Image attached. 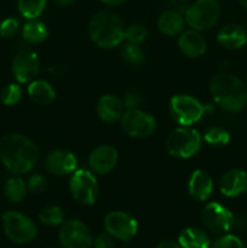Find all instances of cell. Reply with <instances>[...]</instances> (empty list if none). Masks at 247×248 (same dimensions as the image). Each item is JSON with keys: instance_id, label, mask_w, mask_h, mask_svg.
<instances>
[{"instance_id": "1", "label": "cell", "mask_w": 247, "mask_h": 248, "mask_svg": "<svg viewBox=\"0 0 247 248\" xmlns=\"http://www.w3.org/2000/svg\"><path fill=\"white\" fill-rule=\"evenodd\" d=\"M38 159V147L27 136L9 133L0 138V161L12 174L21 176L31 172Z\"/></svg>"}, {"instance_id": "2", "label": "cell", "mask_w": 247, "mask_h": 248, "mask_svg": "<svg viewBox=\"0 0 247 248\" xmlns=\"http://www.w3.org/2000/svg\"><path fill=\"white\" fill-rule=\"evenodd\" d=\"M210 92L213 101L230 113L240 111L247 103L246 85L230 73L216 74L210 81Z\"/></svg>"}, {"instance_id": "3", "label": "cell", "mask_w": 247, "mask_h": 248, "mask_svg": "<svg viewBox=\"0 0 247 248\" xmlns=\"http://www.w3.org/2000/svg\"><path fill=\"white\" fill-rule=\"evenodd\" d=\"M124 24L120 17L111 11H99L89 23V35L92 43L101 48L110 50L121 45L124 36Z\"/></svg>"}, {"instance_id": "4", "label": "cell", "mask_w": 247, "mask_h": 248, "mask_svg": "<svg viewBox=\"0 0 247 248\" xmlns=\"http://www.w3.org/2000/svg\"><path fill=\"white\" fill-rule=\"evenodd\" d=\"M202 147V137L198 130L190 126H181L169 135L166 152L176 159H189Z\"/></svg>"}, {"instance_id": "5", "label": "cell", "mask_w": 247, "mask_h": 248, "mask_svg": "<svg viewBox=\"0 0 247 248\" xmlns=\"http://www.w3.org/2000/svg\"><path fill=\"white\" fill-rule=\"evenodd\" d=\"M219 17L220 5L217 0H195L184 12L185 23L198 31L213 28Z\"/></svg>"}, {"instance_id": "6", "label": "cell", "mask_w": 247, "mask_h": 248, "mask_svg": "<svg viewBox=\"0 0 247 248\" xmlns=\"http://www.w3.org/2000/svg\"><path fill=\"white\" fill-rule=\"evenodd\" d=\"M1 223L5 235L14 244H28L38 235V227L34 220L23 213L7 211L2 215Z\"/></svg>"}, {"instance_id": "7", "label": "cell", "mask_w": 247, "mask_h": 248, "mask_svg": "<svg viewBox=\"0 0 247 248\" xmlns=\"http://www.w3.org/2000/svg\"><path fill=\"white\" fill-rule=\"evenodd\" d=\"M170 114L181 126H191L201 120L207 107L191 94H176L170 99Z\"/></svg>"}, {"instance_id": "8", "label": "cell", "mask_w": 247, "mask_h": 248, "mask_svg": "<svg viewBox=\"0 0 247 248\" xmlns=\"http://www.w3.org/2000/svg\"><path fill=\"white\" fill-rule=\"evenodd\" d=\"M69 191L73 199L81 205H93L99 195V186L92 171L79 169L70 174Z\"/></svg>"}, {"instance_id": "9", "label": "cell", "mask_w": 247, "mask_h": 248, "mask_svg": "<svg viewBox=\"0 0 247 248\" xmlns=\"http://www.w3.org/2000/svg\"><path fill=\"white\" fill-rule=\"evenodd\" d=\"M124 132L132 138H147L156 130V120L142 109H127L120 119Z\"/></svg>"}, {"instance_id": "10", "label": "cell", "mask_w": 247, "mask_h": 248, "mask_svg": "<svg viewBox=\"0 0 247 248\" xmlns=\"http://www.w3.org/2000/svg\"><path fill=\"white\" fill-rule=\"evenodd\" d=\"M58 239L63 248H91L93 246L91 230L79 219L64 220L58 232Z\"/></svg>"}, {"instance_id": "11", "label": "cell", "mask_w": 247, "mask_h": 248, "mask_svg": "<svg viewBox=\"0 0 247 248\" xmlns=\"http://www.w3.org/2000/svg\"><path fill=\"white\" fill-rule=\"evenodd\" d=\"M201 219L206 229L216 235L227 234L235 223L230 210L218 202H208L201 211Z\"/></svg>"}, {"instance_id": "12", "label": "cell", "mask_w": 247, "mask_h": 248, "mask_svg": "<svg viewBox=\"0 0 247 248\" xmlns=\"http://www.w3.org/2000/svg\"><path fill=\"white\" fill-rule=\"evenodd\" d=\"M104 229L107 234L120 241L127 242L137 235L138 223L132 216L121 211H113L104 217Z\"/></svg>"}, {"instance_id": "13", "label": "cell", "mask_w": 247, "mask_h": 248, "mask_svg": "<svg viewBox=\"0 0 247 248\" xmlns=\"http://www.w3.org/2000/svg\"><path fill=\"white\" fill-rule=\"evenodd\" d=\"M40 69L39 56L31 50L19 51L12 60L11 72L18 84H29Z\"/></svg>"}, {"instance_id": "14", "label": "cell", "mask_w": 247, "mask_h": 248, "mask_svg": "<svg viewBox=\"0 0 247 248\" xmlns=\"http://www.w3.org/2000/svg\"><path fill=\"white\" fill-rule=\"evenodd\" d=\"M44 165L48 173L57 177H65L77 171V159L69 150L55 149L46 155Z\"/></svg>"}, {"instance_id": "15", "label": "cell", "mask_w": 247, "mask_h": 248, "mask_svg": "<svg viewBox=\"0 0 247 248\" xmlns=\"http://www.w3.org/2000/svg\"><path fill=\"white\" fill-rule=\"evenodd\" d=\"M119 161V153L113 145H99L89 155V166L94 174H108L114 170Z\"/></svg>"}, {"instance_id": "16", "label": "cell", "mask_w": 247, "mask_h": 248, "mask_svg": "<svg viewBox=\"0 0 247 248\" xmlns=\"http://www.w3.org/2000/svg\"><path fill=\"white\" fill-rule=\"evenodd\" d=\"M219 190L225 198H237L247 193V173L241 169H230L219 179Z\"/></svg>"}, {"instance_id": "17", "label": "cell", "mask_w": 247, "mask_h": 248, "mask_svg": "<svg viewBox=\"0 0 247 248\" xmlns=\"http://www.w3.org/2000/svg\"><path fill=\"white\" fill-rule=\"evenodd\" d=\"M178 48L185 57L199 58L207 51V41L201 31L189 29L178 35Z\"/></svg>"}, {"instance_id": "18", "label": "cell", "mask_w": 247, "mask_h": 248, "mask_svg": "<svg viewBox=\"0 0 247 248\" xmlns=\"http://www.w3.org/2000/svg\"><path fill=\"white\" fill-rule=\"evenodd\" d=\"M217 41L227 50H239L247 44V31L241 24L228 23L218 31Z\"/></svg>"}, {"instance_id": "19", "label": "cell", "mask_w": 247, "mask_h": 248, "mask_svg": "<svg viewBox=\"0 0 247 248\" xmlns=\"http://www.w3.org/2000/svg\"><path fill=\"white\" fill-rule=\"evenodd\" d=\"M124 103L119 97L114 94H103L98 99L96 106V111L98 118L106 124L116 123L121 119L124 111Z\"/></svg>"}, {"instance_id": "20", "label": "cell", "mask_w": 247, "mask_h": 248, "mask_svg": "<svg viewBox=\"0 0 247 248\" xmlns=\"http://www.w3.org/2000/svg\"><path fill=\"white\" fill-rule=\"evenodd\" d=\"M213 191L212 177L203 170H195L188 181V193L194 200L206 201Z\"/></svg>"}, {"instance_id": "21", "label": "cell", "mask_w": 247, "mask_h": 248, "mask_svg": "<svg viewBox=\"0 0 247 248\" xmlns=\"http://www.w3.org/2000/svg\"><path fill=\"white\" fill-rule=\"evenodd\" d=\"M184 15L174 9L162 12L157 18L159 31L167 36H178L184 31Z\"/></svg>"}, {"instance_id": "22", "label": "cell", "mask_w": 247, "mask_h": 248, "mask_svg": "<svg viewBox=\"0 0 247 248\" xmlns=\"http://www.w3.org/2000/svg\"><path fill=\"white\" fill-rule=\"evenodd\" d=\"M181 248H211V240L208 235L200 228L189 227L181 232L178 236Z\"/></svg>"}, {"instance_id": "23", "label": "cell", "mask_w": 247, "mask_h": 248, "mask_svg": "<svg viewBox=\"0 0 247 248\" xmlns=\"http://www.w3.org/2000/svg\"><path fill=\"white\" fill-rule=\"evenodd\" d=\"M27 91H28L29 98L41 106L52 103L56 99L55 89L46 80H33L29 82Z\"/></svg>"}, {"instance_id": "24", "label": "cell", "mask_w": 247, "mask_h": 248, "mask_svg": "<svg viewBox=\"0 0 247 248\" xmlns=\"http://www.w3.org/2000/svg\"><path fill=\"white\" fill-rule=\"evenodd\" d=\"M47 26L38 18L28 19L22 27V38L29 44H41L47 39Z\"/></svg>"}, {"instance_id": "25", "label": "cell", "mask_w": 247, "mask_h": 248, "mask_svg": "<svg viewBox=\"0 0 247 248\" xmlns=\"http://www.w3.org/2000/svg\"><path fill=\"white\" fill-rule=\"evenodd\" d=\"M4 193L10 202L18 203L26 199L27 193H28V186L21 177L15 174V177L9 178L5 183Z\"/></svg>"}, {"instance_id": "26", "label": "cell", "mask_w": 247, "mask_h": 248, "mask_svg": "<svg viewBox=\"0 0 247 248\" xmlns=\"http://www.w3.org/2000/svg\"><path fill=\"white\" fill-rule=\"evenodd\" d=\"M39 220L47 227H58L65 220L64 211L60 206H46L39 212Z\"/></svg>"}, {"instance_id": "27", "label": "cell", "mask_w": 247, "mask_h": 248, "mask_svg": "<svg viewBox=\"0 0 247 248\" xmlns=\"http://www.w3.org/2000/svg\"><path fill=\"white\" fill-rule=\"evenodd\" d=\"M18 11L24 18H38L46 7V0H17Z\"/></svg>"}, {"instance_id": "28", "label": "cell", "mask_w": 247, "mask_h": 248, "mask_svg": "<svg viewBox=\"0 0 247 248\" xmlns=\"http://www.w3.org/2000/svg\"><path fill=\"white\" fill-rule=\"evenodd\" d=\"M203 140L206 143L215 147H223L230 142V133L220 126L208 127L203 133Z\"/></svg>"}, {"instance_id": "29", "label": "cell", "mask_w": 247, "mask_h": 248, "mask_svg": "<svg viewBox=\"0 0 247 248\" xmlns=\"http://www.w3.org/2000/svg\"><path fill=\"white\" fill-rule=\"evenodd\" d=\"M121 56L128 64L139 65L144 62V51L139 44L126 43L121 48Z\"/></svg>"}, {"instance_id": "30", "label": "cell", "mask_w": 247, "mask_h": 248, "mask_svg": "<svg viewBox=\"0 0 247 248\" xmlns=\"http://www.w3.org/2000/svg\"><path fill=\"white\" fill-rule=\"evenodd\" d=\"M22 98V89L18 84H9L2 89L0 99L7 107L16 106Z\"/></svg>"}, {"instance_id": "31", "label": "cell", "mask_w": 247, "mask_h": 248, "mask_svg": "<svg viewBox=\"0 0 247 248\" xmlns=\"http://www.w3.org/2000/svg\"><path fill=\"white\" fill-rule=\"evenodd\" d=\"M124 36L127 40V43H133V44H140L142 41H144L148 36V31L144 26L142 24H130L128 27H126L125 31H124Z\"/></svg>"}, {"instance_id": "32", "label": "cell", "mask_w": 247, "mask_h": 248, "mask_svg": "<svg viewBox=\"0 0 247 248\" xmlns=\"http://www.w3.org/2000/svg\"><path fill=\"white\" fill-rule=\"evenodd\" d=\"M211 248H246L244 242L237 236L232 234H223L222 236L218 237L212 245Z\"/></svg>"}, {"instance_id": "33", "label": "cell", "mask_w": 247, "mask_h": 248, "mask_svg": "<svg viewBox=\"0 0 247 248\" xmlns=\"http://www.w3.org/2000/svg\"><path fill=\"white\" fill-rule=\"evenodd\" d=\"M19 28L21 26H19L18 19L15 17H9L0 23V35L6 39L15 38L18 34Z\"/></svg>"}, {"instance_id": "34", "label": "cell", "mask_w": 247, "mask_h": 248, "mask_svg": "<svg viewBox=\"0 0 247 248\" xmlns=\"http://www.w3.org/2000/svg\"><path fill=\"white\" fill-rule=\"evenodd\" d=\"M27 186H28V190L31 191V193L43 194L46 190L47 183H46V179L44 178V176L39 173H34L27 181Z\"/></svg>"}, {"instance_id": "35", "label": "cell", "mask_w": 247, "mask_h": 248, "mask_svg": "<svg viewBox=\"0 0 247 248\" xmlns=\"http://www.w3.org/2000/svg\"><path fill=\"white\" fill-rule=\"evenodd\" d=\"M93 248H114L113 237L109 234H99L93 240Z\"/></svg>"}, {"instance_id": "36", "label": "cell", "mask_w": 247, "mask_h": 248, "mask_svg": "<svg viewBox=\"0 0 247 248\" xmlns=\"http://www.w3.org/2000/svg\"><path fill=\"white\" fill-rule=\"evenodd\" d=\"M140 102H142V98H140L139 94L133 93V92L125 94V97H124L123 99L124 107H125L126 109L138 108V107L140 106Z\"/></svg>"}, {"instance_id": "37", "label": "cell", "mask_w": 247, "mask_h": 248, "mask_svg": "<svg viewBox=\"0 0 247 248\" xmlns=\"http://www.w3.org/2000/svg\"><path fill=\"white\" fill-rule=\"evenodd\" d=\"M171 2L173 9L182 12V14H184L185 10L189 7V5H190V0H171Z\"/></svg>"}, {"instance_id": "38", "label": "cell", "mask_w": 247, "mask_h": 248, "mask_svg": "<svg viewBox=\"0 0 247 248\" xmlns=\"http://www.w3.org/2000/svg\"><path fill=\"white\" fill-rule=\"evenodd\" d=\"M156 248H181L178 242H174L172 240H165L157 245Z\"/></svg>"}, {"instance_id": "39", "label": "cell", "mask_w": 247, "mask_h": 248, "mask_svg": "<svg viewBox=\"0 0 247 248\" xmlns=\"http://www.w3.org/2000/svg\"><path fill=\"white\" fill-rule=\"evenodd\" d=\"M102 1L107 5H110V6H118V5L124 4L126 0H102Z\"/></svg>"}, {"instance_id": "40", "label": "cell", "mask_w": 247, "mask_h": 248, "mask_svg": "<svg viewBox=\"0 0 247 248\" xmlns=\"http://www.w3.org/2000/svg\"><path fill=\"white\" fill-rule=\"evenodd\" d=\"M55 2H57L58 5H62V6H68V5L74 4L77 0H53Z\"/></svg>"}, {"instance_id": "41", "label": "cell", "mask_w": 247, "mask_h": 248, "mask_svg": "<svg viewBox=\"0 0 247 248\" xmlns=\"http://www.w3.org/2000/svg\"><path fill=\"white\" fill-rule=\"evenodd\" d=\"M237 1L240 2V5H241L242 7H245V9L247 10V0H237Z\"/></svg>"}, {"instance_id": "42", "label": "cell", "mask_w": 247, "mask_h": 248, "mask_svg": "<svg viewBox=\"0 0 247 248\" xmlns=\"http://www.w3.org/2000/svg\"><path fill=\"white\" fill-rule=\"evenodd\" d=\"M245 85H246V89H247V75H246V81H245Z\"/></svg>"}, {"instance_id": "43", "label": "cell", "mask_w": 247, "mask_h": 248, "mask_svg": "<svg viewBox=\"0 0 247 248\" xmlns=\"http://www.w3.org/2000/svg\"><path fill=\"white\" fill-rule=\"evenodd\" d=\"M47 248H55V247H47Z\"/></svg>"}]
</instances>
